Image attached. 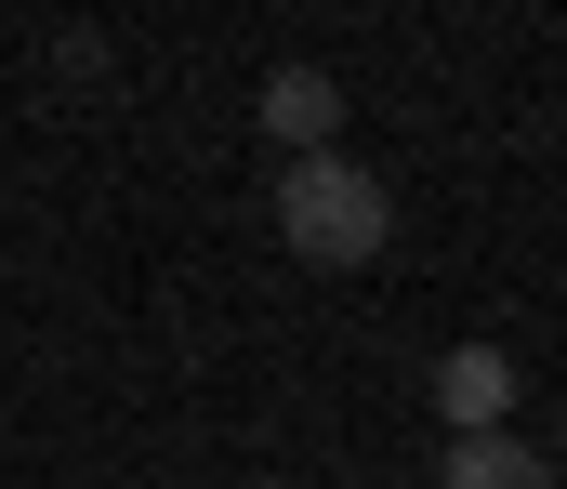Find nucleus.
Returning <instances> with one entry per match:
<instances>
[{"mask_svg": "<svg viewBox=\"0 0 567 489\" xmlns=\"http://www.w3.org/2000/svg\"><path fill=\"white\" fill-rule=\"evenodd\" d=\"M278 238L303 252V265H370L383 238H396V198H383V172H357L343 146L330 160H278Z\"/></svg>", "mask_w": 567, "mask_h": 489, "instance_id": "1", "label": "nucleus"}, {"mask_svg": "<svg viewBox=\"0 0 567 489\" xmlns=\"http://www.w3.org/2000/svg\"><path fill=\"white\" fill-rule=\"evenodd\" d=\"M435 424L502 437V424H515V357H502V344H449V357H435Z\"/></svg>", "mask_w": 567, "mask_h": 489, "instance_id": "2", "label": "nucleus"}, {"mask_svg": "<svg viewBox=\"0 0 567 489\" xmlns=\"http://www.w3.org/2000/svg\"><path fill=\"white\" fill-rule=\"evenodd\" d=\"M265 133H278L290 160H330V133H343V80H330V67H278V80H265Z\"/></svg>", "mask_w": 567, "mask_h": 489, "instance_id": "3", "label": "nucleus"}, {"mask_svg": "<svg viewBox=\"0 0 567 489\" xmlns=\"http://www.w3.org/2000/svg\"><path fill=\"white\" fill-rule=\"evenodd\" d=\"M435 489H555V450H528L515 424L502 437H449V477Z\"/></svg>", "mask_w": 567, "mask_h": 489, "instance_id": "4", "label": "nucleus"}, {"mask_svg": "<svg viewBox=\"0 0 567 489\" xmlns=\"http://www.w3.org/2000/svg\"><path fill=\"white\" fill-rule=\"evenodd\" d=\"M555 489H567V437H555Z\"/></svg>", "mask_w": 567, "mask_h": 489, "instance_id": "5", "label": "nucleus"}, {"mask_svg": "<svg viewBox=\"0 0 567 489\" xmlns=\"http://www.w3.org/2000/svg\"><path fill=\"white\" fill-rule=\"evenodd\" d=\"M251 489H278V477H251Z\"/></svg>", "mask_w": 567, "mask_h": 489, "instance_id": "6", "label": "nucleus"}]
</instances>
